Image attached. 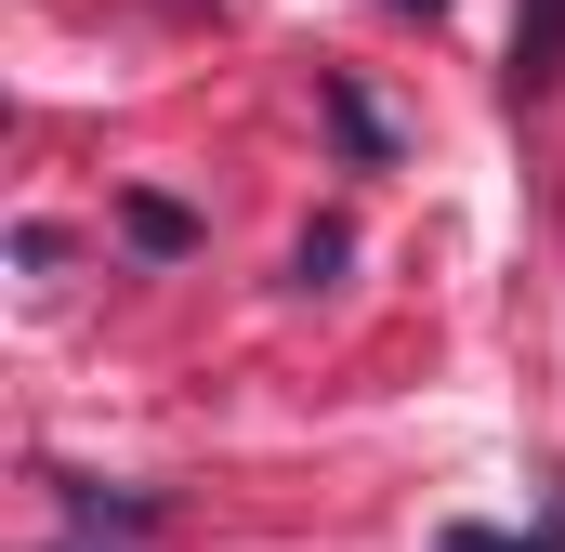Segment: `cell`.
I'll list each match as a JSON object with an SVG mask.
<instances>
[{"mask_svg": "<svg viewBox=\"0 0 565 552\" xmlns=\"http://www.w3.org/2000/svg\"><path fill=\"white\" fill-rule=\"evenodd\" d=\"M355 264V237H342V224H316V237H302V251H289V276H302V289H329V276Z\"/></svg>", "mask_w": 565, "mask_h": 552, "instance_id": "5b68a950", "label": "cell"}, {"mask_svg": "<svg viewBox=\"0 0 565 552\" xmlns=\"http://www.w3.org/2000/svg\"><path fill=\"white\" fill-rule=\"evenodd\" d=\"M329 93V132H342V158H395V132H382V106L355 93V79H316Z\"/></svg>", "mask_w": 565, "mask_h": 552, "instance_id": "277c9868", "label": "cell"}, {"mask_svg": "<svg viewBox=\"0 0 565 552\" xmlns=\"http://www.w3.org/2000/svg\"><path fill=\"white\" fill-rule=\"evenodd\" d=\"M53 500H66V527H93V540H145V527H158L145 487H93V474H53Z\"/></svg>", "mask_w": 565, "mask_h": 552, "instance_id": "6da1fadb", "label": "cell"}, {"mask_svg": "<svg viewBox=\"0 0 565 552\" xmlns=\"http://www.w3.org/2000/svg\"><path fill=\"white\" fill-rule=\"evenodd\" d=\"M447 552H565V527H526V540H487V527H447Z\"/></svg>", "mask_w": 565, "mask_h": 552, "instance_id": "8992f818", "label": "cell"}, {"mask_svg": "<svg viewBox=\"0 0 565 552\" xmlns=\"http://www.w3.org/2000/svg\"><path fill=\"white\" fill-rule=\"evenodd\" d=\"M382 13H447V0H382Z\"/></svg>", "mask_w": 565, "mask_h": 552, "instance_id": "52a82bcc", "label": "cell"}, {"mask_svg": "<svg viewBox=\"0 0 565 552\" xmlns=\"http://www.w3.org/2000/svg\"><path fill=\"white\" fill-rule=\"evenodd\" d=\"M565 79V0H513V106Z\"/></svg>", "mask_w": 565, "mask_h": 552, "instance_id": "7a4b0ae2", "label": "cell"}, {"mask_svg": "<svg viewBox=\"0 0 565 552\" xmlns=\"http://www.w3.org/2000/svg\"><path fill=\"white\" fill-rule=\"evenodd\" d=\"M119 237H132L145 264H184V251H198V211L158 198V184H132V198H119Z\"/></svg>", "mask_w": 565, "mask_h": 552, "instance_id": "3957f363", "label": "cell"}, {"mask_svg": "<svg viewBox=\"0 0 565 552\" xmlns=\"http://www.w3.org/2000/svg\"><path fill=\"white\" fill-rule=\"evenodd\" d=\"M53 552H106V540H93V527H79V540H53Z\"/></svg>", "mask_w": 565, "mask_h": 552, "instance_id": "ba28073f", "label": "cell"}]
</instances>
